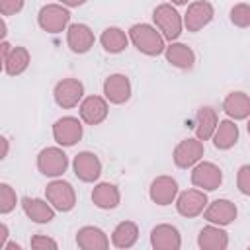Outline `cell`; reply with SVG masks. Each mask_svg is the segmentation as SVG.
<instances>
[{
  "instance_id": "1",
  "label": "cell",
  "mask_w": 250,
  "mask_h": 250,
  "mask_svg": "<svg viewBox=\"0 0 250 250\" xmlns=\"http://www.w3.org/2000/svg\"><path fill=\"white\" fill-rule=\"evenodd\" d=\"M129 39L133 41V45L148 57H158L160 53L166 51L164 45V35L160 31H156V27L148 25V23H135L129 29Z\"/></svg>"
},
{
  "instance_id": "2",
  "label": "cell",
  "mask_w": 250,
  "mask_h": 250,
  "mask_svg": "<svg viewBox=\"0 0 250 250\" xmlns=\"http://www.w3.org/2000/svg\"><path fill=\"white\" fill-rule=\"evenodd\" d=\"M152 20L156 23V27L162 31L164 39L174 41L182 35V27H184V20L178 14L176 8H172V4H160L154 8L152 12Z\"/></svg>"
},
{
  "instance_id": "3",
  "label": "cell",
  "mask_w": 250,
  "mask_h": 250,
  "mask_svg": "<svg viewBox=\"0 0 250 250\" xmlns=\"http://www.w3.org/2000/svg\"><path fill=\"white\" fill-rule=\"evenodd\" d=\"M37 168L43 176L59 178L68 168V156L59 146H47L37 154Z\"/></svg>"
},
{
  "instance_id": "4",
  "label": "cell",
  "mask_w": 250,
  "mask_h": 250,
  "mask_svg": "<svg viewBox=\"0 0 250 250\" xmlns=\"http://www.w3.org/2000/svg\"><path fill=\"white\" fill-rule=\"evenodd\" d=\"M45 197L47 201L57 209V211H72L76 205V191L74 188L64 182V180H53L51 184H47L45 188Z\"/></svg>"
},
{
  "instance_id": "5",
  "label": "cell",
  "mask_w": 250,
  "mask_h": 250,
  "mask_svg": "<svg viewBox=\"0 0 250 250\" xmlns=\"http://www.w3.org/2000/svg\"><path fill=\"white\" fill-rule=\"evenodd\" d=\"M39 27L47 33H61L68 21H70V12L62 4H47L39 10L37 16Z\"/></svg>"
},
{
  "instance_id": "6",
  "label": "cell",
  "mask_w": 250,
  "mask_h": 250,
  "mask_svg": "<svg viewBox=\"0 0 250 250\" xmlns=\"http://www.w3.org/2000/svg\"><path fill=\"white\" fill-rule=\"evenodd\" d=\"M82 133H84V129H82L80 119L78 117H72V115L61 117L53 125V139L61 146H72V145H76L82 139Z\"/></svg>"
},
{
  "instance_id": "7",
  "label": "cell",
  "mask_w": 250,
  "mask_h": 250,
  "mask_svg": "<svg viewBox=\"0 0 250 250\" xmlns=\"http://www.w3.org/2000/svg\"><path fill=\"white\" fill-rule=\"evenodd\" d=\"M191 184L203 191H215L223 184V172L213 162H197L191 170Z\"/></svg>"
},
{
  "instance_id": "8",
  "label": "cell",
  "mask_w": 250,
  "mask_h": 250,
  "mask_svg": "<svg viewBox=\"0 0 250 250\" xmlns=\"http://www.w3.org/2000/svg\"><path fill=\"white\" fill-rule=\"evenodd\" d=\"M53 96H55L57 105H61L62 109H70V107L78 105V102L82 100L84 84L78 78H62L61 82H57Z\"/></svg>"
},
{
  "instance_id": "9",
  "label": "cell",
  "mask_w": 250,
  "mask_h": 250,
  "mask_svg": "<svg viewBox=\"0 0 250 250\" xmlns=\"http://www.w3.org/2000/svg\"><path fill=\"white\" fill-rule=\"evenodd\" d=\"M172 158L178 168H193L203 158V143L199 139H184L176 145Z\"/></svg>"
},
{
  "instance_id": "10",
  "label": "cell",
  "mask_w": 250,
  "mask_h": 250,
  "mask_svg": "<svg viewBox=\"0 0 250 250\" xmlns=\"http://www.w3.org/2000/svg\"><path fill=\"white\" fill-rule=\"evenodd\" d=\"M215 16V10L213 6L207 2V0H197V2H191L184 14V25L188 31H199L203 29L207 23H211Z\"/></svg>"
},
{
  "instance_id": "11",
  "label": "cell",
  "mask_w": 250,
  "mask_h": 250,
  "mask_svg": "<svg viewBox=\"0 0 250 250\" xmlns=\"http://www.w3.org/2000/svg\"><path fill=\"white\" fill-rule=\"evenodd\" d=\"M72 170H74V174H76V178L80 182L90 184V182H96L100 178V174H102V162H100V158L94 152L82 150V152H78L74 156Z\"/></svg>"
},
{
  "instance_id": "12",
  "label": "cell",
  "mask_w": 250,
  "mask_h": 250,
  "mask_svg": "<svg viewBox=\"0 0 250 250\" xmlns=\"http://www.w3.org/2000/svg\"><path fill=\"white\" fill-rule=\"evenodd\" d=\"M207 203H209V201H207V195H205L203 189H186V191H182V193L178 195V199H176V209H178V213H180L182 217L191 219V217L201 215V213L205 211Z\"/></svg>"
},
{
  "instance_id": "13",
  "label": "cell",
  "mask_w": 250,
  "mask_h": 250,
  "mask_svg": "<svg viewBox=\"0 0 250 250\" xmlns=\"http://www.w3.org/2000/svg\"><path fill=\"white\" fill-rule=\"evenodd\" d=\"M104 98L109 104H125L131 98V82L125 74H109L104 80Z\"/></svg>"
},
{
  "instance_id": "14",
  "label": "cell",
  "mask_w": 250,
  "mask_h": 250,
  "mask_svg": "<svg viewBox=\"0 0 250 250\" xmlns=\"http://www.w3.org/2000/svg\"><path fill=\"white\" fill-rule=\"evenodd\" d=\"M150 246L154 250H180L182 236L174 225L162 223L150 230Z\"/></svg>"
},
{
  "instance_id": "15",
  "label": "cell",
  "mask_w": 250,
  "mask_h": 250,
  "mask_svg": "<svg viewBox=\"0 0 250 250\" xmlns=\"http://www.w3.org/2000/svg\"><path fill=\"white\" fill-rule=\"evenodd\" d=\"M238 215V209L232 201L229 199H215L213 203H209V207H205L203 211V217L213 223V225H219V227H227L230 225Z\"/></svg>"
},
{
  "instance_id": "16",
  "label": "cell",
  "mask_w": 250,
  "mask_h": 250,
  "mask_svg": "<svg viewBox=\"0 0 250 250\" xmlns=\"http://www.w3.org/2000/svg\"><path fill=\"white\" fill-rule=\"evenodd\" d=\"M107 100L102 96H88L80 104V119L86 125H100L107 117Z\"/></svg>"
},
{
  "instance_id": "17",
  "label": "cell",
  "mask_w": 250,
  "mask_h": 250,
  "mask_svg": "<svg viewBox=\"0 0 250 250\" xmlns=\"http://www.w3.org/2000/svg\"><path fill=\"white\" fill-rule=\"evenodd\" d=\"M148 195L156 205H170L178 195V182L172 176H158L150 182Z\"/></svg>"
},
{
  "instance_id": "18",
  "label": "cell",
  "mask_w": 250,
  "mask_h": 250,
  "mask_svg": "<svg viewBox=\"0 0 250 250\" xmlns=\"http://www.w3.org/2000/svg\"><path fill=\"white\" fill-rule=\"evenodd\" d=\"M94 31L86 23H72L66 29V43L72 53H88L94 47Z\"/></svg>"
},
{
  "instance_id": "19",
  "label": "cell",
  "mask_w": 250,
  "mask_h": 250,
  "mask_svg": "<svg viewBox=\"0 0 250 250\" xmlns=\"http://www.w3.org/2000/svg\"><path fill=\"white\" fill-rule=\"evenodd\" d=\"M21 209L33 223H39V225L51 223L55 219V207L51 203L39 199V197H23Z\"/></svg>"
},
{
  "instance_id": "20",
  "label": "cell",
  "mask_w": 250,
  "mask_h": 250,
  "mask_svg": "<svg viewBox=\"0 0 250 250\" xmlns=\"http://www.w3.org/2000/svg\"><path fill=\"white\" fill-rule=\"evenodd\" d=\"M76 244L82 250H107L109 248V238L102 229L88 225V227H82L76 232Z\"/></svg>"
},
{
  "instance_id": "21",
  "label": "cell",
  "mask_w": 250,
  "mask_h": 250,
  "mask_svg": "<svg viewBox=\"0 0 250 250\" xmlns=\"http://www.w3.org/2000/svg\"><path fill=\"white\" fill-rule=\"evenodd\" d=\"M197 244L201 250H225L229 246V234L219 225H209L199 230Z\"/></svg>"
},
{
  "instance_id": "22",
  "label": "cell",
  "mask_w": 250,
  "mask_h": 250,
  "mask_svg": "<svg viewBox=\"0 0 250 250\" xmlns=\"http://www.w3.org/2000/svg\"><path fill=\"white\" fill-rule=\"evenodd\" d=\"M219 125V117H217V111L209 105H203L197 109V115H195V137L199 141H209L213 135H215V129Z\"/></svg>"
},
{
  "instance_id": "23",
  "label": "cell",
  "mask_w": 250,
  "mask_h": 250,
  "mask_svg": "<svg viewBox=\"0 0 250 250\" xmlns=\"http://www.w3.org/2000/svg\"><path fill=\"white\" fill-rule=\"evenodd\" d=\"M223 109L234 121L248 119L250 117V98L244 92H230L223 100Z\"/></svg>"
},
{
  "instance_id": "24",
  "label": "cell",
  "mask_w": 250,
  "mask_h": 250,
  "mask_svg": "<svg viewBox=\"0 0 250 250\" xmlns=\"http://www.w3.org/2000/svg\"><path fill=\"white\" fill-rule=\"evenodd\" d=\"M164 55H166V61L172 66H176V68H182V70L193 68L195 53L186 43H172V45H168L166 51H164Z\"/></svg>"
},
{
  "instance_id": "25",
  "label": "cell",
  "mask_w": 250,
  "mask_h": 250,
  "mask_svg": "<svg viewBox=\"0 0 250 250\" xmlns=\"http://www.w3.org/2000/svg\"><path fill=\"white\" fill-rule=\"evenodd\" d=\"M92 201L96 207L100 209H115L121 201V193L117 189L115 184H109V182H102L94 188L92 191Z\"/></svg>"
},
{
  "instance_id": "26",
  "label": "cell",
  "mask_w": 250,
  "mask_h": 250,
  "mask_svg": "<svg viewBox=\"0 0 250 250\" xmlns=\"http://www.w3.org/2000/svg\"><path fill=\"white\" fill-rule=\"evenodd\" d=\"M139 240V227L133 221H121L111 232V244L115 248H131Z\"/></svg>"
},
{
  "instance_id": "27",
  "label": "cell",
  "mask_w": 250,
  "mask_h": 250,
  "mask_svg": "<svg viewBox=\"0 0 250 250\" xmlns=\"http://www.w3.org/2000/svg\"><path fill=\"white\" fill-rule=\"evenodd\" d=\"M236 141H238V127L234 125V121H230V119L219 121L217 129H215V135H213L215 148L229 150V148H232L236 145Z\"/></svg>"
},
{
  "instance_id": "28",
  "label": "cell",
  "mask_w": 250,
  "mask_h": 250,
  "mask_svg": "<svg viewBox=\"0 0 250 250\" xmlns=\"http://www.w3.org/2000/svg\"><path fill=\"white\" fill-rule=\"evenodd\" d=\"M100 43H102V47H104L107 53L117 55V53L125 51V47H127V43H129V37H127V33H125L123 29H119V27H105V29L102 31V35H100Z\"/></svg>"
},
{
  "instance_id": "29",
  "label": "cell",
  "mask_w": 250,
  "mask_h": 250,
  "mask_svg": "<svg viewBox=\"0 0 250 250\" xmlns=\"http://www.w3.org/2000/svg\"><path fill=\"white\" fill-rule=\"evenodd\" d=\"M29 62H31L29 51L25 47H14L12 53L8 55V59L4 61V72L8 76H20L21 72L27 70Z\"/></svg>"
},
{
  "instance_id": "30",
  "label": "cell",
  "mask_w": 250,
  "mask_h": 250,
  "mask_svg": "<svg viewBox=\"0 0 250 250\" xmlns=\"http://www.w3.org/2000/svg\"><path fill=\"white\" fill-rule=\"evenodd\" d=\"M230 21L236 27H250V4L240 2L230 8Z\"/></svg>"
},
{
  "instance_id": "31",
  "label": "cell",
  "mask_w": 250,
  "mask_h": 250,
  "mask_svg": "<svg viewBox=\"0 0 250 250\" xmlns=\"http://www.w3.org/2000/svg\"><path fill=\"white\" fill-rule=\"evenodd\" d=\"M18 203V197H16V191L12 189L10 184H0V213L2 215H8Z\"/></svg>"
},
{
  "instance_id": "32",
  "label": "cell",
  "mask_w": 250,
  "mask_h": 250,
  "mask_svg": "<svg viewBox=\"0 0 250 250\" xmlns=\"http://www.w3.org/2000/svg\"><path fill=\"white\" fill-rule=\"evenodd\" d=\"M236 186H238V191H240V193L250 195V164H244V166L238 168Z\"/></svg>"
},
{
  "instance_id": "33",
  "label": "cell",
  "mask_w": 250,
  "mask_h": 250,
  "mask_svg": "<svg viewBox=\"0 0 250 250\" xmlns=\"http://www.w3.org/2000/svg\"><path fill=\"white\" fill-rule=\"evenodd\" d=\"M29 244H31V248H35V250H57V248H59L57 240H53L51 236H45V234H35V236H31Z\"/></svg>"
},
{
  "instance_id": "34",
  "label": "cell",
  "mask_w": 250,
  "mask_h": 250,
  "mask_svg": "<svg viewBox=\"0 0 250 250\" xmlns=\"http://www.w3.org/2000/svg\"><path fill=\"white\" fill-rule=\"evenodd\" d=\"M21 8H23V0H0V14L4 18L21 12Z\"/></svg>"
},
{
  "instance_id": "35",
  "label": "cell",
  "mask_w": 250,
  "mask_h": 250,
  "mask_svg": "<svg viewBox=\"0 0 250 250\" xmlns=\"http://www.w3.org/2000/svg\"><path fill=\"white\" fill-rule=\"evenodd\" d=\"M8 225L6 223H0V248L4 250V246H6V240H8Z\"/></svg>"
},
{
  "instance_id": "36",
  "label": "cell",
  "mask_w": 250,
  "mask_h": 250,
  "mask_svg": "<svg viewBox=\"0 0 250 250\" xmlns=\"http://www.w3.org/2000/svg\"><path fill=\"white\" fill-rule=\"evenodd\" d=\"M12 49H14V47H10V43L4 39V41H2V45H0V51H2V62L8 59V55L12 53Z\"/></svg>"
},
{
  "instance_id": "37",
  "label": "cell",
  "mask_w": 250,
  "mask_h": 250,
  "mask_svg": "<svg viewBox=\"0 0 250 250\" xmlns=\"http://www.w3.org/2000/svg\"><path fill=\"white\" fill-rule=\"evenodd\" d=\"M61 4H64L68 8H78V6L86 4V0H61Z\"/></svg>"
},
{
  "instance_id": "38",
  "label": "cell",
  "mask_w": 250,
  "mask_h": 250,
  "mask_svg": "<svg viewBox=\"0 0 250 250\" xmlns=\"http://www.w3.org/2000/svg\"><path fill=\"white\" fill-rule=\"evenodd\" d=\"M0 141H2V156H0V158H6V156H8V139L2 137Z\"/></svg>"
},
{
  "instance_id": "39",
  "label": "cell",
  "mask_w": 250,
  "mask_h": 250,
  "mask_svg": "<svg viewBox=\"0 0 250 250\" xmlns=\"http://www.w3.org/2000/svg\"><path fill=\"white\" fill-rule=\"evenodd\" d=\"M21 246L18 244V242H6V246H4V250H20Z\"/></svg>"
},
{
  "instance_id": "40",
  "label": "cell",
  "mask_w": 250,
  "mask_h": 250,
  "mask_svg": "<svg viewBox=\"0 0 250 250\" xmlns=\"http://www.w3.org/2000/svg\"><path fill=\"white\" fill-rule=\"evenodd\" d=\"M176 6H184V4H188V0H172Z\"/></svg>"
},
{
  "instance_id": "41",
  "label": "cell",
  "mask_w": 250,
  "mask_h": 250,
  "mask_svg": "<svg viewBox=\"0 0 250 250\" xmlns=\"http://www.w3.org/2000/svg\"><path fill=\"white\" fill-rule=\"evenodd\" d=\"M246 129H248V133H250V119H248V123H246Z\"/></svg>"
},
{
  "instance_id": "42",
  "label": "cell",
  "mask_w": 250,
  "mask_h": 250,
  "mask_svg": "<svg viewBox=\"0 0 250 250\" xmlns=\"http://www.w3.org/2000/svg\"><path fill=\"white\" fill-rule=\"evenodd\" d=\"M248 248H250V246H248Z\"/></svg>"
}]
</instances>
